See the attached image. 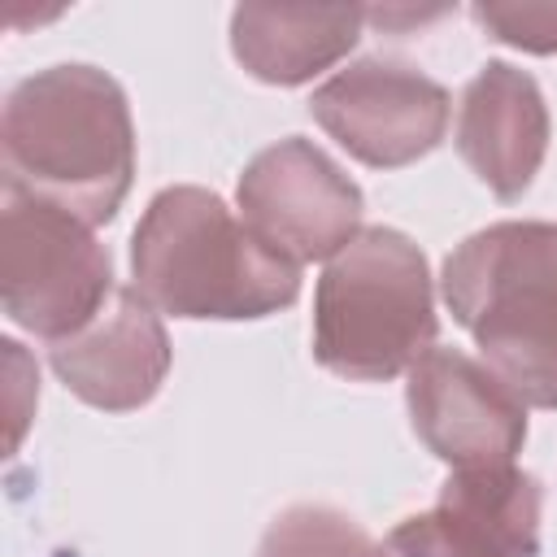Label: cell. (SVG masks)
<instances>
[{
  "mask_svg": "<svg viewBox=\"0 0 557 557\" xmlns=\"http://www.w3.org/2000/svg\"><path fill=\"white\" fill-rule=\"evenodd\" d=\"M548 135V104L527 70L509 61H487L466 83L457 113V152L479 174V183H487L492 196L518 200L531 187L544 165Z\"/></svg>",
  "mask_w": 557,
  "mask_h": 557,
  "instance_id": "30bf717a",
  "label": "cell"
},
{
  "mask_svg": "<svg viewBox=\"0 0 557 557\" xmlns=\"http://www.w3.org/2000/svg\"><path fill=\"white\" fill-rule=\"evenodd\" d=\"M4 187L48 200L87 226L109 222L135 178V126L117 78L52 65L22 78L0 113Z\"/></svg>",
  "mask_w": 557,
  "mask_h": 557,
  "instance_id": "6da1fadb",
  "label": "cell"
},
{
  "mask_svg": "<svg viewBox=\"0 0 557 557\" xmlns=\"http://www.w3.org/2000/svg\"><path fill=\"white\" fill-rule=\"evenodd\" d=\"M235 196L248 231L296 265L331 261L361 235V187L300 135L261 148L244 165Z\"/></svg>",
  "mask_w": 557,
  "mask_h": 557,
  "instance_id": "8992f818",
  "label": "cell"
},
{
  "mask_svg": "<svg viewBox=\"0 0 557 557\" xmlns=\"http://www.w3.org/2000/svg\"><path fill=\"white\" fill-rule=\"evenodd\" d=\"M257 557H379V544L335 505H292L265 527Z\"/></svg>",
  "mask_w": 557,
  "mask_h": 557,
  "instance_id": "4fadbf2b",
  "label": "cell"
},
{
  "mask_svg": "<svg viewBox=\"0 0 557 557\" xmlns=\"http://www.w3.org/2000/svg\"><path fill=\"white\" fill-rule=\"evenodd\" d=\"M444 513L487 540L500 557H540V513L544 487L535 474L509 466L453 470L435 496Z\"/></svg>",
  "mask_w": 557,
  "mask_h": 557,
  "instance_id": "7c38bea8",
  "label": "cell"
},
{
  "mask_svg": "<svg viewBox=\"0 0 557 557\" xmlns=\"http://www.w3.org/2000/svg\"><path fill=\"white\" fill-rule=\"evenodd\" d=\"M444 305L483 366L535 409H557V222H496L444 261Z\"/></svg>",
  "mask_w": 557,
  "mask_h": 557,
  "instance_id": "3957f363",
  "label": "cell"
},
{
  "mask_svg": "<svg viewBox=\"0 0 557 557\" xmlns=\"http://www.w3.org/2000/svg\"><path fill=\"white\" fill-rule=\"evenodd\" d=\"M448 91L405 61L366 57L331 74L313 100V122L361 165L400 170L426 157L448 131Z\"/></svg>",
  "mask_w": 557,
  "mask_h": 557,
  "instance_id": "52a82bcc",
  "label": "cell"
},
{
  "mask_svg": "<svg viewBox=\"0 0 557 557\" xmlns=\"http://www.w3.org/2000/svg\"><path fill=\"white\" fill-rule=\"evenodd\" d=\"M48 361L83 405L131 413L161 392L170 374V335L135 287H113L83 331L48 348Z\"/></svg>",
  "mask_w": 557,
  "mask_h": 557,
  "instance_id": "9c48e42d",
  "label": "cell"
},
{
  "mask_svg": "<svg viewBox=\"0 0 557 557\" xmlns=\"http://www.w3.org/2000/svg\"><path fill=\"white\" fill-rule=\"evenodd\" d=\"M474 22L509 44V48H522V52H535V57H553L557 52V4H474L470 9Z\"/></svg>",
  "mask_w": 557,
  "mask_h": 557,
  "instance_id": "9a60e30c",
  "label": "cell"
},
{
  "mask_svg": "<svg viewBox=\"0 0 557 557\" xmlns=\"http://www.w3.org/2000/svg\"><path fill=\"white\" fill-rule=\"evenodd\" d=\"M379 557H500V553L435 505L426 513H409L405 522H396L379 544Z\"/></svg>",
  "mask_w": 557,
  "mask_h": 557,
  "instance_id": "5bb4252c",
  "label": "cell"
},
{
  "mask_svg": "<svg viewBox=\"0 0 557 557\" xmlns=\"http://www.w3.org/2000/svg\"><path fill=\"white\" fill-rule=\"evenodd\" d=\"M135 292L174 318L244 322L300 296V265L261 244L209 187H165L131 235Z\"/></svg>",
  "mask_w": 557,
  "mask_h": 557,
  "instance_id": "7a4b0ae2",
  "label": "cell"
},
{
  "mask_svg": "<svg viewBox=\"0 0 557 557\" xmlns=\"http://www.w3.org/2000/svg\"><path fill=\"white\" fill-rule=\"evenodd\" d=\"M366 9L335 4H239L231 13V52L235 61L270 87H296L331 70L361 39Z\"/></svg>",
  "mask_w": 557,
  "mask_h": 557,
  "instance_id": "8fae6325",
  "label": "cell"
},
{
  "mask_svg": "<svg viewBox=\"0 0 557 557\" xmlns=\"http://www.w3.org/2000/svg\"><path fill=\"white\" fill-rule=\"evenodd\" d=\"M440 331L422 248L392 226H366L313 287V361L352 383L409 374Z\"/></svg>",
  "mask_w": 557,
  "mask_h": 557,
  "instance_id": "277c9868",
  "label": "cell"
},
{
  "mask_svg": "<svg viewBox=\"0 0 557 557\" xmlns=\"http://www.w3.org/2000/svg\"><path fill=\"white\" fill-rule=\"evenodd\" d=\"M113 296L109 248L91 226L48 200L4 187L0 209V300L13 326L39 339L83 331Z\"/></svg>",
  "mask_w": 557,
  "mask_h": 557,
  "instance_id": "5b68a950",
  "label": "cell"
},
{
  "mask_svg": "<svg viewBox=\"0 0 557 557\" xmlns=\"http://www.w3.org/2000/svg\"><path fill=\"white\" fill-rule=\"evenodd\" d=\"M405 405L413 435L453 470L509 466L522 453L527 405L457 348H431L409 366Z\"/></svg>",
  "mask_w": 557,
  "mask_h": 557,
  "instance_id": "ba28073f",
  "label": "cell"
}]
</instances>
